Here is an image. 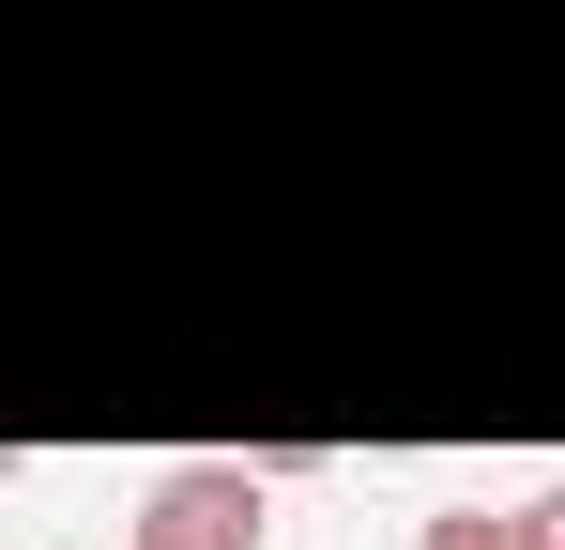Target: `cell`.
<instances>
[{
  "mask_svg": "<svg viewBox=\"0 0 565 550\" xmlns=\"http://www.w3.org/2000/svg\"><path fill=\"white\" fill-rule=\"evenodd\" d=\"M260 536H276V474L260 458H184L122 520V550H260Z\"/></svg>",
  "mask_w": 565,
  "mask_h": 550,
  "instance_id": "obj_1",
  "label": "cell"
},
{
  "mask_svg": "<svg viewBox=\"0 0 565 550\" xmlns=\"http://www.w3.org/2000/svg\"><path fill=\"white\" fill-rule=\"evenodd\" d=\"M413 550H535V536H520V505H428Z\"/></svg>",
  "mask_w": 565,
  "mask_h": 550,
  "instance_id": "obj_2",
  "label": "cell"
},
{
  "mask_svg": "<svg viewBox=\"0 0 565 550\" xmlns=\"http://www.w3.org/2000/svg\"><path fill=\"white\" fill-rule=\"evenodd\" d=\"M520 536H535V550H565V489H535V505H520Z\"/></svg>",
  "mask_w": 565,
  "mask_h": 550,
  "instance_id": "obj_3",
  "label": "cell"
}]
</instances>
